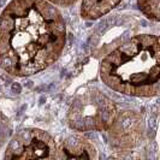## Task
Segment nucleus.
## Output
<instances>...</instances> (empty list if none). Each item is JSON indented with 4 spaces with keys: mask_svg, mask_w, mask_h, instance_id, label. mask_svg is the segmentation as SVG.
<instances>
[{
    "mask_svg": "<svg viewBox=\"0 0 160 160\" xmlns=\"http://www.w3.org/2000/svg\"><path fill=\"white\" fill-rule=\"evenodd\" d=\"M65 22L47 0H12L0 15V66L24 77L45 70L65 45Z\"/></svg>",
    "mask_w": 160,
    "mask_h": 160,
    "instance_id": "f257e3e1",
    "label": "nucleus"
},
{
    "mask_svg": "<svg viewBox=\"0 0 160 160\" xmlns=\"http://www.w3.org/2000/svg\"><path fill=\"white\" fill-rule=\"evenodd\" d=\"M100 76L111 89L132 96L159 93L160 45L157 35H136L105 57Z\"/></svg>",
    "mask_w": 160,
    "mask_h": 160,
    "instance_id": "f03ea898",
    "label": "nucleus"
},
{
    "mask_svg": "<svg viewBox=\"0 0 160 160\" xmlns=\"http://www.w3.org/2000/svg\"><path fill=\"white\" fill-rule=\"evenodd\" d=\"M117 117L113 101L100 92L90 90L80 95L71 105L68 120L77 131H102L111 127Z\"/></svg>",
    "mask_w": 160,
    "mask_h": 160,
    "instance_id": "7ed1b4c3",
    "label": "nucleus"
},
{
    "mask_svg": "<svg viewBox=\"0 0 160 160\" xmlns=\"http://www.w3.org/2000/svg\"><path fill=\"white\" fill-rule=\"evenodd\" d=\"M58 148L53 137L39 129H23L10 141L5 158L8 159H53Z\"/></svg>",
    "mask_w": 160,
    "mask_h": 160,
    "instance_id": "20e7f679",
    "label": "nucleus"
},
{
    "mask_svg": "<svg viewBox=\"0 0 160 160\" xmlns=\"http://www.w3.org/2000/svg\"><path fill=\"white\" fill-rule=\"evenodd\" d=\"M142 124V120L137 117L135 113H128L125 116L116 117V119L111 124V127L107 130L113 131L111 132L114 142L118 144H131L135 141L140 127Z\"/></svg>",
    "mask_w": 160,
    "mask_h": 160,
    "instance_id": "39448f33",
    "label": "nucleus"
},
{
    "mask_svg": "<svg viewBox=\"0 0 160 160\" xmlns=\"http://www.w3.org/2000/svg\"><path fill=\"white\" fill-rule=\"evenodd\" d=\"M96 157L94 144L81 136H71L65 140L57 154V158L66 159H92Z\"/></svg>",
    "mask_w": 160,
    "mask_h": 160,
    "instance_id": "423d86ee",
    "label": "nucleus"
},
{
    "mask_svg": "<svg viewBox=\"0 0 160 160\" xmlns=\"http://www.w3.org/2000/svg\"><path fill=\"white\" fill-rule=\"evenodd\" d=\"M120 0H82L81 16L86 19H98L114 8Z\"/></svg>",
    "mask_w": 160,
    "mask_h": 160,
    "instance_id": "0eeeda50",
    "label": "nucleus"
},
{
    "mask_svg": "<svg viewBox=\"0 0 160 160\" xmlns=\"http://www.w3.org/2000/svg\"><path fill=\"white\" fill-rule=\"evenodd\" d=\"M140 11L153 22L160 19V0H137Z\"/></svg>",
    "mask_w": 160,
    "mask_h": 160,
    "instance_id": "6e6552de",
    "label": "nucleus"
},
{
    "mask_svg": "<svg viewBox=\"0 0 160 160\" xmlns=\"http://www.w3.org/2000/svg\"><path fill=\"white\" fill-rule=\"evenodd\" d=\"M47 1L56 6H70L72 4H75L77 0H47Z\"/></svg>",
    "mask_w": 160,
    "mask_h": 160,
    "instance_id": "1a4fd4ad",
    "label": "nucleus"
}]
</instances>
